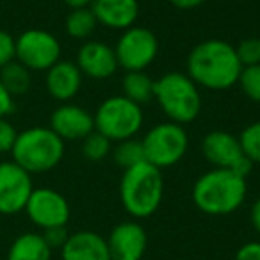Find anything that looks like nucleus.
<instances>
[{
  "label": "nucleus",
  "mask_w": 260,
  "mask_h": 260,
  "mask_svg": "<svg viewBox=\"0 0 260 260\" xmlns=\"http://www.w3.org/2000/svg\"><path fill=\"white\" fill-rule=\"evenodd\" d=\"M15 59L30 72H47L61 61V43L48 30L27 29L15 38Z\"/></svg>",
  "instance_id": "1a4fd4ad"
},
{
  "label": "nucleus",
  "mask_w": 260,
  "mask_h": 260,
  "mask_svg": "<svg viewBox=\"0 0 260 260\" xmlns=\"http://www.w3.org/2000/svg\"><path fill=\"white\" fill-rule=\"evenodd\" d=\"M235 52L242 68L260 64V38H246L235 47Z\"/></svg>",
  "instance_id": "bb28decb"
},
{
  "label": "nucleus",
  "mask_w": 260,
  "mask_h": 260,
  "mask_svg": "<svg viewBox=\"0 0 260 260\" xmlns=\"http://www.w3.org/2000/svg\"><path fill=\"white\" fill-rule=\"evenodd\" d=\"M96 18H94L91 8H79V9H70L68 16H66L64 29L70 38L73 40H87L91 34L96 30Z\"/></svg>",
  "instance_id": "4be33fe9"
},
{
  "label": "nucleus",
  "mask_w": 260,
  "mask_h": 260,
  "mask_svg": "<svg viewBox=\"0 0 260 260\" xmlns=\"http://www.w3.org/2000/svg\"><path fill=\"white\" fill-rule=\"evenodd\" d=\"M32 191V175L20 168L15 160L0 162V214L2 216H15L25 210Z\"/></svg>",
  "instance_id": "9b49d317"
},
{
  "label": "nucleus",
  "mask_w": 260,
  "mask_h": 260,
  "mask_svg": "<svg viewBox=\"0 0 260 260\" xmlns=\"http://www.w3.org/2000/svg\"><path fill=\"white\" fill-rule=\"evenodd\" d=\"M203 157L217 170H230L241 177H248L253 162L246 157L239 138L224 130H212L202 141Z\"/></svg>",
  "instance_id": "9d476101"
},
{
  "label": "nucleus",
  "mask_w": 260,
  "mask_h": 260,
  "mask_svg": "<svg viewBox=\"0 0 260 260\" xmlns=\"http://www.w3.org/2000/svg\"><path fill=\"white\" fill-rule=\"evenodd\" d=\"M94 130L104 134L111 143H119L125 139L136 138L143 126L141 105L121 96H109L98 105L93 114Z\"/></svg>",
  "instance_id": "423d86ee"
},
{
  "label": "nucleus",
  "mask_w": 260,
  "mask_h": 260,
  "mask_svg": "<svg viewBox=\"0 0 260 260\" xmlns=\"http://www.w3.org/2000/svg\"><path fill=\"white\" fill-rule=\"evenodd\" d=\"M82 72L79 66L72 61H57L52 68L47 70L45 77V86L54 100L57 102H70L77 96V93L82 87Z\"/></svg>",
  "instance_id": "f3484780"
},
{
  "label": "nucleus",
  "mask_w": 260,
  "mask_h": 260,
  "mask_svg": "<svg viewBox=\"0 0 260 260\" xmlns=\"http://www.w3.org/2000/svg\"><path fill=\"white\" fill-rule=\"evenodd\" d=\"M29 219L41 230L66 226L70 221V203L59 191L50 187L34 189L25 205Z\"/></svg>",
  "instance_id": "f8f14e48"
},
{
  "label": "nucleus",
  "mask_w": 260,
  "mask_h": 260,
  "mask_svg": "<svg viewBox=\"0 0 260 260\" xmlns=\"http://www.w3.org/2000/svg\"><path fill=\"white\" fill-rule=\"evenodd\" d=\"M235 260H260V242L251 241L242 244L235 253Z\"/></svg>",
  "instance_id": "7c9ffc66"
},
{
  "label": "nucleus",
  "mask_w": 260,
  "mask_h": 260,
  "mask_svg": "<svg viewBox=\"0 0 260 260\" xmlns=\"http://www.w3.org/2000/svg\"><path fill=\"white\" fill-rule=\"evenodd\" d=\"M89 8L98 25L114 30H125L136 25L139 16L138 0H93Z\"/></svg>",
  "instance_id": "dca6fc26"
},
{
  "label": "nucleus",
  "mask_w": 260,
  "mask_h": 260,
  "mask_svg": "<svg viewBox=\"0 0 260 260\" xmlns=\"http://www.w3.org/2000/svg\"><path fill=\"white\" fill-rule=\"evenodd\" d=\"M41 235H43L45 242L50 246V249H61L62 246H64V242L68 241V237H70L66 226L47 228V230H43V234H41Z\"/></svg>",
  "instance_id": "c85d7f7f"
},
{
  "label": "nucleus",
  "mask_w": 260,
  "mask_h": 260,
  "mask_svg": "<svg viewBox=\"0 0 260 260\" xmlns=\"http://www.w3.org/2000/svg\"><path fill=\"white\" fill-rule=\"evenodd\" d=\"M237 84L249 100L260 104V64L244 66L241 70Z\"/></svg>",
  "instance_id": "393cba45"
},
{
  "label": "nucleus",
  "mask_w": 260,
  "mask_h": 260,
  "mask_svg": "<svg viewBox=\"0 0 260 260\" xmlns=\"http://www.w3.org/2000/svg\"><path fill=\"white\" fill-rule=\"evenodd\" d=\"M13 160L30 175L52 171L64 157V141L50 126H30L18 132Z\"/></svg>",
  "instance_id": "20e7f679"
},
{
  "label": "nucleus",
  "mask_w": 260,
  "mask_h": 260,
  "mask_svg": "<svg viewBox=\"0 0 260 260\" xmlns=\"http://www.w3.org/2000/svg\"><path fill=\"white\" fill-rule=\"evenodd\" d=\"M153 100L170 121L182 126L192 123L202 112L200 87L187 73L170 72L153 80Z\"/></svg>",
  "instance_id": "39448f33"
},
{
  "label": "nucleus",
  "mask_w": 260,
  "mask_h": 260,
  "mask_svg": "<svg viewBox=\"0 0 260 260\" xmlns=\"http://www.w3.org/2000/svg\"><path fill=\"white\" fill-rule=\"evenodd\" d=\"M18 138L15 125L8 118H0V153H11Z\"/></svg>",
  "instance_id": "cd10ccee"
},
{
  "label": "nucleus",
  "mask_w": 260,
  "mask_h": 260,
  "mask_svg": "<svg viewBox=\"0 0 260 260\" xmlns=\"http://www.w3.org/2000/svg\"><path fill=\"white\" fill-rule=\"evenodd\" d=\"M148 246L146 230L136 221L116 224L107 237L111 260H141Z\"/></svg>",
  "instance_id": "ddd939ff"
},
{
  "label": "nucleus",
  "mask_w": 260,
  "mask_h": 260,
  "mask_svg": "<svg viewBox=\"0 0 260 260\" xmlns=\"http://www.w3.org/2000/svg\"><path fill=\"white\" fill-rule=\"evenodd\" d=\"M112 152V143L104 134L93 130L87 138L82 139V155L91 162H100Z\"/></svg>",
  "instance_id": "b1692460"
},
{
  "label": "nucleus",
  "mask_w": 260,
  "mask_h": 260,
  "mask_svg": "<svg viewBox=\"0 0 260 260\" xmlns=\"http://www.w3.org/2000/svg\"><path fill=\"white\" fill-rule=\"evenodd\" d=\"M239 141H241L246 157L253 164H260V121L246 126L239 136Z\"/></svg>",
  "instance_id": "a878e982"
},
{
  "label": "nucleus",
  "mask_w": 260,
  "mask_h": 260,
  "mask_svg": "<svg viewBox=\"0 0 260 260\" xmlns=\"http://www.w3.org/2000/svg\"><path fill=\"white\" fill-rule=\"evenodd\" d=\"M242 64L235 47L224 40H205L187 55V75L198 87L224 91L237 84Z\"/></svg>",
  "instance_id": "f257e3e1"
},
{
  "label": "nucleus",
  "mask_w": 260,
  "mask_h": 260,
  "mask_svg": "<svg viewBox=\"0 0 260 260\" xmlns=\"http://www.w3.org/2000/svg\"><path fill=\"white\" fill-rule=\"evenodd\" d=\"M123 96L138 105L150 102L153 98V79L145 72H125Z\"/></svg>",
  "instance_id": "aec40b11"
},
{
  "label": "nucleus",
  "mask_w": 260,
  "mask_h": 260,
  "mask_svg": "<svg viewBox=\"0 0 260 260\" xmlns=\"http://www.w3.org/2000/svg\"><path fill=\"white\" fill-rule=\"evenodd\" d=\"M75 64L82 75L94 80H104L118 72L119 64L116 59L114 48L102 41H86L77 52Z\"/></svg>",
  "instance_id": "2eb2a0df"
},
{
  "label": "nucleus",
  "mask_w": 260,
  "mask_h": 260,
  "mask_svg": "<svg viewBox=\"0 0 260 260\" xmlns=\"http://www.w3.org/2000/svg\"><path fill=\"white\" fill-rule=\"evenodd\" d=\"M248 184L246 177L230 170H214L203 173L192 185V202L209 216H226L244 203Z\"/></svg>",
  "instance_id": "f03ea898"
},
{
  "label": "nucleus",
  "mask_w": 260,
  "mask_h": 260,
  "mask_svg": "<svg viewBox=\"0 0 260 260\" xmlns=\"http://www.w3.org/2000/svg\"><path fill=\"white\" fill-rule=\"evenodd\" d=\"M50 128L62 141H82L94 130V119L87 109L66 102L52 112Z\"/></svg>",
  "instance_id": "4468645a"
},
{
  "label": "nucleus",
  "mask_w": 260,
  "mask_h": 260,
  "mask_svg": "<svg viewBox=\"0 0 260 260\" xmlns=\"http://www.w3.org/2000/svg\"><path fill=\"white\" fill-rule=\"evenodd\" d=\"M114 54L119 68L125 72H145L159 54V40L146 27L132 25L121 30Z\"/></svg>",
  "instance_id": "6e6552de"
},
{
  "label": "nucleus",
  "mask_w": 260,
  "mask_h": 260,
  "mask_svg": "<svg viewBox=\"0 0 260 260\" xmlns=\"http://www.w3.org/2000/svg\"><path fill=\"white\" fill-rule=\"evenodd\" d=\"M70 9H79V8H89L93 0H62Z\"/></svg>",
  "instance_id": "f704fd0d"
},
{
  "label": "nucleus",
  "mask_w": 260,
  "mask_h": 260,
  "mask_svg": "<svg viewBox=\"0 0 260 260\" xmlns=\"http://www.w3.org/2000/svg\"><path fill=\"white\" fill-rule=\"evenodd\" d=\"M164 177L162 170L150 162H141L123 170L119 182V200L126 212L136 219L150 217L162 203Z\"/></svg>",
  "instance_id": "7ed1b4c3"
},
{
  "label": "nucleus",
  "mask_w": 260,
  "mask_h": 260,
  "mask_svg": "<svg viewBox=\"0 0 260 260\" xmlns=\"http://www.w3.org/2000/svg\"><path fill=\"white\" fill-rule=\"evenodd\" d=\"M15 112V96L0 82V118H8Z\"/></svg>",
  "instance_id": "2f4dec72"
},
{
  "label": "nucleus",
  "mask_w": 260,
  "mask_h": 260,
  "mask_svg": "<svg viewBox=\"0 0 260 260\" xmlns=\"http://www.w3.org/2000/svg\"><path fill=\"white\" fill-rule=\"evenodd\" d=\"M15 59V38L0 29V68Z\"/></svg>",
  "instance_id": "c756f323"
},
{
  "label": "nucleus",
  "mask_w": 260,
  "mask_h": 260,
  "mask_svg": "<svg viewBox=\"0 0 260 260\" xmlns=\"http://www.w3.org/2000/svg\"><path fill=\"white\" fill-rule=\"evenodd\" d=\"M249 217H251L253 228H255V230L260 234V196L255 200V203L251 205V214H249Z\"/></svg>",
  "instance_id": "72a5a7b5"
},
{
  "label": "nucleus",
  "mask_w": 260,
  "mask_h": 260,
  "mask_svg": "<svg viewBox=\"0 0 260 260\" xmlns=\"http://www.w3.org/2000/svg\"><path fill=\"white\" fill-rule=\"evenodd\" d=\"M52 249L45 242L43 235L34 234V232H25L18 235L11 242L8 249L6 260H50Z\"/></svg>",
  "instance_id": "6ab92c4d"
},
{
  "label": "nucleus",
  "mask_w": 260,
  "mask_h": 260,
  "mask_svg": "<svg viewBox=\"0 0 260 260\" xmlns=\"http://www.w3.org/2000/svg\"><path fill=\"white\" fill-rule=\"evenodd\" d=\"M141 141L146 162L164 170V168L175 166L184 159L189 146V136L182 125L164 121L153 125Z\"/></svg>",
  "instance_id": "0eeeda50"
},
{
  "label": "nucleus",
  "mask_w": 260,
  "mask_h": 260,
  "mask_svg": "<svg viewBox=\"0 0 260 260\" xmlns=\"http://www.w3.org/2000/svg\"><path fill=\"white\" fill-rule=\"evenodd\" d=\"M207 0H170V4L175 6L177 9H194L200 8L202 4H205Z\"/></svg>",
  "instance_id": "473e14b6"
},
{
  "label": "nucleus",
  "mask_w": 260,
  "mask_h": 260,
  "mask_svg": "<svg viewBox=\"0 0 260 260\" xmlns=\"http://www.w3.org/2000/svg\"><path fill=\"white\" fill-rule=\"evenodd\" d=\"M0 82L4 84L6 89L13 96H22L30 89V82H32L30 70H27L22 62L13 59L11 62L0 68Z\"/></svg>",
  "instance_id": "412c9836"
},
{
  "label": "nucleus",
  "mask_w": 260,
  "mask_h": 260,
  "mask_svg": "<svg viewBox=\"0 0 260 260\" xmlns=\"http://www.w3.org/2000/svg\"><path fill=\"white\" fill-rule=\"evenodd\" d=\"M114 162L118 164L123 170H128L132 166H138V164L145 162V148H143V141L141 139L130 138L125 141H119L118 145L112 148L111 152Z\"/></svg>",
  "instance_id": "5701e85b"
},
{
  "label": "nucleus",
  "mask_w": 260,
  "mask_h": 260,
  "mask_svg": "<svg viewBox=\"0 0 260 260\" xmlns=\"http://www.w3.org/2000/svg\"><path fill=\"white\" fill-rule=\"evenodd\" d=\"M61 256L62 260H111L107 239L91 230L70 234L61 248Z\"/></svg>",
  "instance_id": "a211bd4d"
}]
</instances>
